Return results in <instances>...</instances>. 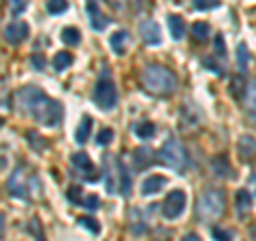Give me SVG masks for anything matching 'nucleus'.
<instances>
[{"mask_svg": "<svg viewBox=\"0 0 256 241\" xmlns=\"http://www.w3.org/2000/svg\"><path fill=\"white\" fill-rule=\"evenodd\" d=\"M230 96L233 98H242V94H244V90H246V82H244V77H233L230 79Z\"/></svg>", "mask_w": 256, "mask_h": 241, "instance_id": "a878e982", "label": "nucleus"}, {"mask_svg": "<svg viewBox=\"0 0 256 241\" xmlns=\"http://www.w3.org/2000/svg\"><path fill=\"white\" fill-rule=\"evenodd\" d=\"M134 132H137L139 139H154V134H156V126L152 124V122H141L134 126Z\"/></svg>", "mask_w": 256, "mask_h": 241, "instance_id": "b1692460", "label": "nucleus"}, {"mask_svg": "<svg viewBox=\"0 0 256 241\" xmlns=\"http://www.w3.org/2000/svg\"><path fill=\"white\" fill-rule=\"evenodd\" d=\"M158 160L162 162L164 166L173 168V171H184L188 164V154H186V148L182 146L180 139L175 136H169L166 143L158 152Z\"/></svg>", "mask_w": 256, "mask_h": 241, "instance_id": "7ed1b4c3", "label": "nucleus"}, {"mask_svg": "<svg viewBox=\"0 0 256 241\" xmlns=\"http://www.w3.org/2000/svg\"><path fill=\"white\" fill-rule=\"evenodd\" d=\"M68 9V2L66 0H47V11L52 15H60Z\"/></svg>", "mask_w": 256, "mask_h": 241, "instance_id": "bb28decb", "label": "nucleus"}, {"mask_svg": "<svg viewBox=\"0 0 256 241\" xmlns=\"http://www.w3.org/2000/svg\"><path fill=\"white\" fill-rule=\"evenodd\" d=\"M116 164H118V175H120V188H122V194H130V175H128L122 160H116Z\"/></svg>", "mask_w": 256, "mask_h": 241, "instance_id": "aec40b11", "label": "nucleus"}, {"mask_svg": "<svg viewBox=\"0 0 256 241\" xmlns=\"http://www.w3.org/2000/svg\"><path fill=\"white\" fill-rule=\"evenodd\" d=\"M62 41L66 45H79L82 43V32H79L77 28H73V26L64 28L62 30Z\"/></svg>", "mask_w": 256, "mask_h": 241, "instance_id": "4be33fe9", "label": "nucleus"}, {"mask_svg": "<svg viewBox=\"0 0 256 241\" xmlns=\"http://www.w3.org/2000/svg\"><path fill=\"white\" fill-rule=\"evenodd\" d=\"M90 130H92V118L90 116H84L82 118V124H79L77 130H75V141L77 143H86L88 136H90Z\"/></svg>", "mask_w": 256, "mask_h": 241, "instance_id": "dca6fc26", "label": "nucleus"}, {"mask_svg": "<svg viewBox=\"0 0 256 241\" xmlns=\"http://www.w3.org/2000/svg\"><path fill=\"white\" fill-rule=\"evenodd\" d=\"M2 124H4V122H2V118H0V126H2Z\"/></svg>", "mask_w": 256, "mask_h": 241, "instance_id": "c03bdc74", "label": "nucleus"}, {"mask_svg": "<svg viewBox=\"0 0 256 241\" xmlns=\"http://www.w3.org/2000/svg\"><path fill=\"white\" fill-rule=\"evenodd\" d=\"M212 168L216 171V175H220V178H233V166H230L228 158L226 156H216L212 160Z\"/></svg>", "mask_w": 256, "mask_h": 241, "instance_id": "2eb2a0df", "label": "nucleus"}, {"mask_svg": "<svg viewBox=\"0 0 256 241\" xmlns=\"http://www.w3.org/2000/svg\"><path fill=\"white\" fill-rule=\"evenodd\" d=\"M36 239H38V241H45V239H43V235H38V237H36Z\"/></svg>", "mask_w": 256, "mask_h": 241, "instance_id": "37998d69", "label": "nucleus"}, {"mask_svg": "<svg viewBox=\"0 0 256 241\" xmlns=\"http://www.w3.org/2000/svg\"><path fill=\"white\" fill-rule=\"evenodd\" d=\"M32 64L36 66V70H43L45 66V60H41V56H32Z\"/></svg>", "mask_w": 256, "mask_h": 241, "instance_id": "4c0bfd02", "label": "nucleus"}, {"mask_svg": "<svg viewBox=\"0 0 256 241\" xmlns=\"http://www.w3.org/2000/svg\"><path fill=\"white\" fill-rule=\"evenodd\" d=\"M205 66H210V70H214V73H216V75H222V68H220V66H218V64H216V62H212L210 58H207V60H205Z\"/></svg>", "mask_w": 256, "mask_h": 241, "instance_id": "e433bc0d", "label": "nucleus"}, {"mask_svg": "<svg viewBox=\"0 0 256 241\" xmlns=\"http://www.w3.org/2000/svg\"><path fill=\"white\" fill-rule=\"evenodd\" d=\"M212 237L216 241H235V232L222 226H212Z\"/></svg>", "mask_w": 256, "mask_h": 241, "instance_id": "393cba45", "label": "nucleus"}, {"mask_svg": "<svg viewBox=\"0 0 256 241\" xmlns=\"http://www.w3.org/2000/svg\"><path fill=\"white\" fill-rule=\"evenodd\" d=\"M107 2H109L111 9H114L116 13H120V15L126 13V9H128V0H107Z\"/></svg>", "mask_w": 256, "mask_h": 241, "instance_id": "f704fd0d", "label": "nucleus"}, {"mask_svg": "<svg viewBox=\"0 0 256 241\" xmlns=\"http://www.w3.org/2000/svg\"><path fill=\"white\" fill-rule=\"evenodd\" d=\"M128 43H130V38H128V32H126V30H118V32H114V34H111V38H109L111 50H114L118 56H124V54H126Z\"/></svg>", "mask_w": 256, "mask_h": 241, "instance_id": "4468645a", "label": "nucleus"}, {"mask_svg": "<svg viewBox=\"0 0 256 241\" xmlns=\"http://www.w3.org/2000/svg\"><path fill=\"white\" fill-rule=\"evenodd\" d=\"M216 56H220V58H224V56H226V52H224V41H222L220 34L216 36Z\"/></svg>", "mask_w": 256, "mask_h": 241, "instance_id": "c9c22d12", "label": "nucleus"}, {"mask_svg": "<svg viewBox=\"0 0 256 241\" xmlns=\"http://www.w3.org/2000/svg\"><path fill=\"white\" fill-rule=\"evenodd\" d=\"M77 205L86 207V210H98L100 200H98V196H96V194H88V196H79Z\"/></svg>", "mask_w": 256, "mask_h": 241, "instance_id": "cd10ccee", "label": "nucleus"}, {"mask_svg": "<svg viewBox=\"0 0 256 241\" xmlns=\"http://www.w3.org/2000/svg\"><path fill=\"white\" fill-rule=\"evenodd\" d=\"M169 28H171V36L175 41H182L184 32H186V26H184V20L180 15H169Z\"/></svg>", "mask_w": 256, "mask_h": 241, "instance_id": "a211bd4d", "label": "nucleus"}, {"mask_svg": "<svg viewBox=\"0 0 256 241\" xmlns=\"http://www.w3.org/2000/svg\"><path fill=\"white\" fill-rule=\"evenodd\" d=\"M182 241H201V237H198V235H194V232H188V235L184 237Z\"/></svg>", "mask_w": 256, "mask_h": 241, "instance_id": "58836bf2", "label": "nucleus"}, {"mask_svg": "<svg viewBox=\"0 0 256 241\" xmlns=\"http://www.w3.org/2000/svg\"><path fill=\"white\" fill-rule=\"evenodd\" d=\"M237 60H239V68L246 70L248 64H250V54H248V47L244 43H239L237 47Z\"/></svg>", "mask_w": 256, "mask_h": 241, "instance_id": "c85d7f7f", "label": "nucleus"}, {"mask_svg": "<svg viewBox=\"0 0 256 241\" xmlns=\"http://www.w3.org/2000/svg\"><path fill=\"white\" fill-rule=\"evenodd\" d=\"M239 156H242V160H246V162H252V160H256V141L254 136H242L239 139Z\"/></svg>", "mask_w": 256, "mask_h": 241, "instance_id": "f8f14e48", "label": "nucleus"}, {"mask_svg": "<svg viewBox=\"0 0 256 241\" xmlns=\"http://www.w3.org/2000/svg\"><path fill=\"white\" fill-rule=\"evenodd\" d=\"M252 186L256 188V171H254V175H252Z\"/></svg>", "mask_w": 256, "mask_h": 241, "instance_id": "a19ab883", "label": "nucleus"}, {"mask_svg": "<svg viewBox=\"0 0 256 241\" xmlns=\"http://www.w3.org/2000/svg\"><path fill=\"white\" fill-rule=\"evenodd\" d=\"M132 158H134V166L137 168H148L152 164V150H148V148L134 150Z\"/></svg>", "mask_w": 256, "mask_h": 241, "instance_id": "6ab92c4d", "label": "nucleus"}, {"mask_svg": "<svg viewBox=\"0 0 256 241\" xmlns=\"http://www.w3.org/2000/svg\"><path fill=\"white\" fill-rule=\"evenodd\" d=\"M30 116H34L36 122L43 124V126H50V128L52 126H58L60 120H62V105L45 94L43 98L36 102V107L32 109Z\"/></svg>", "mask_w": 256, "mask_h": 241, "instance_id": "20e7f679", "label": "nucleus"}, {"mask_svg": "<svg viewBox=\"0 0 256 241\" xmlns=\"http://www.w3.org/2000/svg\"><path fill=\"white\" fill-rule=\"evenodd\" d=\"M70 64H73V56H70L68 52H60V54L54 56V68L58 70V73L60 70H66Z\"/></svg>", "mask_w": 256, "mask_h": 241, "instance_id": "412c9836", "label": "nucleus"}, {"mask_svg": "<svg viewBox=\"0 0 256 241\" xmlns=\"http://www.w3.org/2000/svg\"><path fill=\"white\" fill-rule=\"evenodd\" d=\"M246 90H248V109L252 111V114H256V79L250 84V86H246Z\"/></svg>", "mask_w": 256, "mask_h": 241, "instance_id": "c756f323", "label": "nucleus"}, {"mask_svg": "<svg viewBox=\"0 0 256 241\" xmlns=\"http://www.w3.org/2000/svg\"><path fill=\"white\" fill-rule=\"evenodd\" d=\"M139 34H141V41L146 45H158L160 43V28L154 20H146L139 24Z\"/></svg>", "mask_w": 256, "mask_h": 241, "instance_id": "9d476101", "label": "nucleus"}, {"mask_svg": "<svg viewBox=\"0 0 256 241\" xmlns=\"http://www.w3.org/2000/svg\"><path fill=\"white\" fill-rule=\"evenodd\" d=\"M88 13H90V24L94 30H105L109 18H105V13L98 9V0H88Z\"/></svg>", "mask_w": 256, "mask_h": 241, "instance_id": "9b49d317", "label": "nucleus"}, {"mask_svg": "<svg viewBox=\"0 0 256 241\" xmlns=\"http://www.w3.org/2000/svg\"><path fill=\"white\" fill-rule=\"evenodd\" d=\"M184 210H186V192L171 190L162 203V216L169 220H175L184 214Z\"/></svg>", "mask_w": 256, "mask_h": 241, "instance_id": "423d86ee", "label": "nucleus"}, {"mask_svg": "<svg viewBox=\"0 0 256 241\" xmlns=\"http://www.w3.org/2000/svg\"><path fill=\"white\" fill-rule=\"evenodd\" d=\"M224 205H226L224 192L218 188H207L201 194V198H198L196 214L203 222H214L224 214Z\"/></svg>", "mask_w": 256, "mask_h": 241, "instance_id": "f03ea898", "label": "nucleus"}, {"mask_svg": "<svg viewBox=\"0 0 256 241\" xmlns=\"http://www.w3.org/2000/svg\"><path fill=\"white\" fill-rule=\"evenodd\" d=\"M250 207H252V194L248 190H239L237 192V210H239V214L250 212Z\"/></svg>", "mask_w": 256, "mask_h": 241, "instance_id": "5701e85b", "label": "nucleus"}, {"mask_svg": "<svg viewBox=\"0 0 256 241\" xmlns=\"http://www.w3.org/2000/svg\"><path fill=\"white\" fill-rule=\"evenodd\" d=\"M9 6H11V13L13 15H20V13L26 11L28 0H9Z\"/></svg>", "mask_w": 256, "mask_h": 241, "instance_id": "72a5a7b5", "label": "nucleus"}, {"mask_svg": "<svg viewBox=\"0 0 256 241\" xmlns=\"http://www.w3.org/2000/svg\"><path fill=\"white\" fill-rule=\"evenodd\" d=\"M164 184H166L164 178H160V175H152V178H148L146 182L141 184V194L143 196H154L164 188Z\"/></svg>", "mask_w": 256, "mask_h": 241, "instance_id": "ddd939ff", "label": "nucleus"}, {"mask_svg": "<svg viewBox=\"0 0 256 241\" xmlns=\"http://www.w3.org/2000/svg\"><path fill=\"white\" fill-rule=\"evenodd\" d=\"M111 141H114V130H111V128H102L98 132V136H96V143H98V146H107Z\"/></svg>", "mask_w": 256, "mask_h": 241, "instance_id": "7c9ffc66", "label": "nucleus"}, {"mask_svg": "<svg viewBox=\"0 0 256 241\" xmlns=\"http://www.w3.org/2000/svg\"><path fill=\"white\" fill-rule=\"evenodd\" d=\"M212 30H210V24L205 22H196L194 26H192V38H194V43H205L207 38H210Z\"/></svg>", "mask_w": 256, "mask_h": 241, "instance_id": "f3484780", "label": "nucleus"}, {"mask_svg": "<svg viewBox=\"0 0 256 241\" xmlns=\"http://www.w3.org/2000/svg\"><path fill=\"white\" fill-rule=\"evenodd\" d=\"M94 102L96 107L102 109V111H111L118 105V90H116V84L114 79L102 75L98 82L94 86Z\"/></svg>", "mask_w": 256, "mask_h": 241, "instance_id": "39448f33", "label": "nucleus"}, {"mask_svg": "<svg viewBox=\"0 0 256 241\" xmlns=\"http://www.w3.org/2000/svg\"><path fill=\"white\" fill-rule=\"evenodd\" d=\"M9 192L13 196H20V198H28L30 196V182H28V168L26 166L20 164L11 173V178H9Z\"/></svg>", "mask_w": 256, "mask_h": 241, "instance_id": "0eeeda50", "label": "nucleus"}, {"mask_svg": "<svg viewBox=\"0 0 256 241\" xmlns=\"http://www.w3.org/2000/svg\"><path fill=\"white\" fill-rule=\"evenodd\" d=\"M70 162H73V166L77 168V173L82 175V178H84L86 182H96V180L100 178L98 171H96V166L92 164L90 156L84 154V152H77V154H75L73 158H70Z\"/></svg>", "mask_w": 256, "mask_h": 241, "instance_id": "6e6552de", "label": "nucleus"}, {"mask_svg": "<svg viewBox=\"0 0 256 241\" xmlns=\"http://www.w3.org/2000/svg\"><path fill=\"white\" fill-rule=\"evenodd\" d=\"M28 24H24V22H15V24H9V26L4 28V38H6V43H11V45H20L22 41H26L28 38Z\"/></svg>", "mask_w": 256, "mask_h": 241, "instance_id": "1a4fd4ad", "label": "nucleus"}, {"mask_svg": "<svg viewBox=\"0 0 256 241\" xmlns=\"http://www.w3.org/2000/svg\"><path fill=\"white\" fill-rule=\"evenodd\" d=\"M77 222L82 224L84 228H88V230H90V232H100V226H98V222H96V220H92V218H86V216H84V218H79Z\"/></svg>", "mask_w": 256, "mask_h": 241, "instance_id": "2f4dec72", "label": "nucleus"}, {"mask_svg": "<svg viewBox=\"0 0 256 241\" xmlns=\"http://www.w3.org/2000/svg\"><path fill=\"white\" fill-rule=\"evenodd\" d=\"M141 84L150 94L169 96L175 92V88H178V77H175L173 70H169L166 66L150 64V66H146L141 73Z\"/></svg>", "mask_w": 256, "mask_h": 241, "instance_id": "f257e3e1", "label": "nucleus"}, {"mask_svg": "<svg viewBox=\"0 0 256 241\" xmlns=\"http://www.w3.org/2000/svg\"><path fill=\"white\" fill-rule=\"evenodd\" d=\"M134 4H137V6H139V4H143V0H134Z\"/></svg>", "mask_w": 256, "mask_h": 241, "instance_id": "79ce46f5", "label": "nucleus"}, {"mask_svg": "<svg viewBox=\"0 0 256 241\" xmlns=\"http://www.w3.org/2000/svg\"><path fill=\"white\" fill-rule=\"evenodd\" d=\"M2 235H4V216L0 214V239H2Z\"/></svg>", "mask_w": 256, "mask_h": 241, "instance_id": "ea45409f", "label": "nucleus"}, {"mask_svg": "<svg viewBox=\"0 0 256 241\" xmlns=\"http://www.w3.org/2000/svg\"><path fill=\"white\" fill-rule=\"evenodd\" d=\"M220 0H194V9L196 11H207V9H214L218 6Z\"/></svg>", "mask_w": 256, "mask_h": 241, "instance_id": "473e14b6", "label": "nucleus"}]
</instances>
